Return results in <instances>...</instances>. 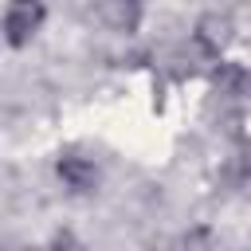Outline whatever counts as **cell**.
I'll list each match as a JSON object with an SVG mask.
<instances>
[{
  "mask_svg": "<svg viewBox=\"0 0 251 251\" xmlns=\"http://www.w3.org/2000/svg\"><path fill=\"white\" fill-rule=\"evenodd\" d=\"M43 4L39 0H12L8 12H4V39L12 47H24L35 39V31L43 27Z\"/></svg>",
  "mask_w": 251,
  "mask_h": 251,
  "instance_id": "obj_1",
  "label": "cell"
},
{
  "mask_svg": "<svg viewBox=\"0 0 251 251\" xmlns=\"http://www.w3.org/2000/svg\"><path fill=\"white\" fill-rule=\"evenodd\" d=\"M59 180L71 188V192H90L94 184H98V169L86 161V157H75V153H67V157H59Z\"/></svg>",
  "mask_w": 251,
  "mask_h": 251,
  "instance_id": "obj_2",
  "label": "cell"
},
{
  "mask_svg": "<svg viewBox=\"0 0 251 251\" xmlns=\"http://www.w3.org/2000/svg\"><path fill=\"white\" fill-rule=\"evenodd\" d=\"M98 12L110 27L118 31H133L137 27V16H141V4L137 0H98Z\"/></svg>",
  "mask_w": 251,
  "mask_h": 251,
  "instance_id": "obj_3",
  "label": "cell"
},
{
  "mask_svg": "<svg viewBox=\"0 0 251 251\" xmlns=\"http://www.w3.org/2000/svg\"><path fill=\"white\" fill-rule=\"evenodd\" d=\"M47 251H86L82 243H78V235H71V231H59L55 239H51V247Z\"/></svg>",
  "mask_w": 251,
  "mask_h": 251,
  "instance_id": "obj_4",
  "label": "cell"
}]
</instances>
